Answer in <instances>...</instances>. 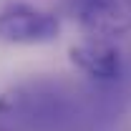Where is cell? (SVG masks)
Wrapping results in <instances>:
<instances>
[{
  "instance_id": "cell-1",
  "label": "cell",
  "mask_w": 131,
  "mask_h": 131,
  "mask_svg": "<svg viewBox=\"0 0 131 131\" xmlns=\"http://www.w3.org/2000/svg\"><path fill=\"white\" fill-rule=\"evenodd\" d=\"M61 35V20L30 3H8L0 10V40L13 46L53 43Z\"/></svg>"
},
{
  "instance_id": "cell-2",
  "label": "cell",
  "mask_w": 131,
  "mask_h": 131,
  "mask_svg": "<svg viewBox=\"0 0 131 131\" xmlns=\"http://www.w3.org/2000/svg\"><path fill=\"white\" fill-rule=\"evenodd\" d=\"M76 18L88 38L114 40L131 30V0H76Z\"/></svg>"
},
{
  "instance_id": "cell-3",
  "label": "cell",
  "mask_w": 131,
  "mask_h": 131,
  "mask_svg": "<svg viewBox=\"0 0 131 131\" xmlns=\"http://www.w3.org/2000/svg\"><path fill=\"white\" fill-rule=\"evenodd\" d=\"M68 58L76 68L101 81H111L121 73V53L116 46H111V40L88 38L83 43H76L68 50Z\"/></svg>"
}]
</instances>
